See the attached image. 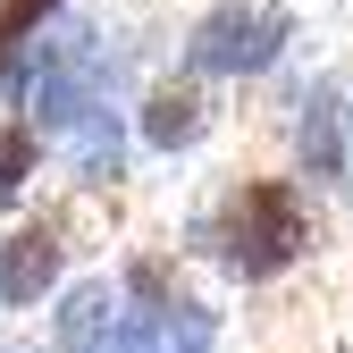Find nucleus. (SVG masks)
<instances>
[{
    "label": "nucleus",
    "mask_w": 353,
    "mask_h": 353,
    "mask_svg": "<svg viewBox=\"0 0 353 353\" xmlns=\"http://www.w3.org/2000/svg\"><path fill=\"white\" fill-rule=\"evenodd\" d=\"M219 252H228V270L252 278V286L294 270V261L312 252V210H303V194L286 176H244L228 194V210H219Z\"/></svg>",
    "instance_id": "f03ea898"
},
{
    "label": "nucleus",
    "mask_w": 353,
    "mask_h": 353,
    "mask_svg": "<svg viewBox=\"0 0 353 353\" xmlns=\"http://www.w3.org/2000/svg\"><path fill=\"white\" fill-rule=\"evenodd\" d=\"M51 345L59 353H210V312L202 303H152V312H135L126 286L93 278L51 312Z\"/></svg>",
    "instance_id": "f257e3e1"
},
{
    "label": "nucleus",
    "mask_w": 353,
    "mask_h": 353,
    "mask_svg": "<svg viewBox=\"0 0 353 353\" xmlns=\"http://www.w3.org/2000/svg\"><path fill=\"white\" fill-rule=\"evenodd\" d=\"M59 261H68L59 228L26 219V228H17L9 244H0V312H34V303L59 286Z\"/></svg>",
    "instance_id": "7ed1b4c3"
},
{
    "label": "nucleus",
    "mask_w": 353,
    "mask_h": 353,
    "mask_svg": "<svg viewBox=\"0 0 353 353\" xmlns=\"http://www.w3.org/2000/svg\"><path fill=\"white\" fill-rule=\"evenodd\" d=\"M42 9H51V0H0V59H9L17 42L42 26Z\"/></svg>",
    "instance_id": "39448f33"
},
{
    "label": "nucleus",
    "mask_w": 353,
    "mask_h": 353,
    "mask_svg": "<svg viewBox=\"0 0 353 353\" xmlns=\"http://www.w3.org/2000/svg\"><path fill=\"white\" fill-rule=\"evenodd\" d=\"M194 126H202V101L185 93V84H168V93H152V118H143V135H152V143H185Z\"/></svg>",
    "instance_id": "20e7f679"
}]
</instances>
